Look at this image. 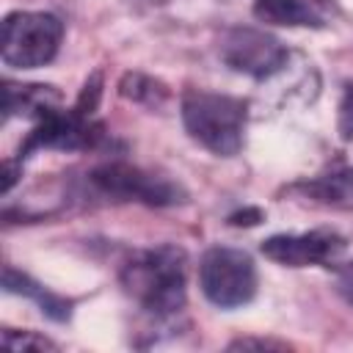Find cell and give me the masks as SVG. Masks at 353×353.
Wrapping results in <instances>:
<instances>
[{
  "mask_svg": "<svg viewBox=\"0 0 353 353\" xmlns=\"http://www.w3.org/2000/svg\"><path fill=\"white\" fill-rule=\"evenodd\" d=\"M185 273H188V254L179 245H154L135 251L121 265V287L124 292L152 317L168 320L185 309L188 290H185Z\"/></svg>",
  "mask_w": 353,
  "mask_h": 353,
  "instance_id": "6da1fadb",
  "label": "cell"
},
{
  "mask_svg": "<svg viewBox=\"0 0 353 353\" xmlns=\"http://www.w3.org/2000/svg\"><path fill=\"white\" fill-rule=\"evenodd\" d=\"M182 124L188 135L218 157H232L243 149L248 102L229 94L188 88L182 94Z\"/></svg>",
  "mask_w": 353,
  "mask_h": 353,
  "instance_id": "7a4b0ae2",
  "label": "cell"
},
{
  "mask_svg": "<svg viewBox=\"0 0 353 353\" xmlns=\"http://www.w3.org/2000/svg\"><path fill=\"white\" fill-rule=\"evenodd\" d=\"M63 41V22L47 11H11L3 19V63L11 69H39L50 63Z\"/></svg>",
  "mask_w": 353,
  "mask_h": 353,
  "instance_id": "3957f363",
  "label": "cell"
},
{
  "mask_svg": "<svg viewBox=\"0 0 353 353\" xmlns=\"http://www.w3.org/2000/svg\"><path fill=\"white\" fill-rule=\"evenodd\" d=\"M33 119H36V124L17 152L19 165L39 149L77 152V149H97L105 141V127L91 113L80 110L77 105H72V108L47 105Z\"/></svg>",
  "mask_w": 353,
  "mask_h": 353,
  "instance_id": "277c9868",
  "label": "cell"
},
{
  "mask_svg": "<svg viewBox=\"0 0 353 353\" xmlns=\"http://www.w3.org/2000/svg\"><path fill=\"white\" fill-rule=\"evenodd\" d=\"M199 284L210 303L237 309L256 295V265L243 248L212 245L199 262Z\"/></svg>",
  "mask_w": 353,
  "mask_h": 353,
  "instance_id": "5b68a950",
  "label": "cell"
},
{
  "mask_svg": "<svg viewBox=\"0 0 353 353\" xmlns=\"http://www.w3.org/2000/svg\"><path fill=\"white\" fill-rule=\"evenodd\" d=\"M88 182L94 185V190H99L102 196H108L113 201H141L146 207H174L188 199V193L179 182H174L163 174L121 163V160H110V163L91 168Z\"/></svg>",
  "mask_w": 353,
  "mask_h": 353,
  "instance_id": "8992f818",
  "label": "cell"
},
{
  "mask_svg": "<svg viewBox=\"0 0 353 353\" xmlns=\"http://www.w3.org/2000/svg\"><path fill=\"white\" fill-rule=\"evenodd\" d=\"M218 55L229 69L254 80H268L279 74L290 61V50L276 36L256 28H229L221 36Z\"/></svg>",
  "mask_w": 353,
  "mask_h": 353,
  "instance_id": "52a82bcc",
  "label": "cell"
},
{
  "mask_svg": "<svg viewBox=\"0 0 353 353\" xmlns=\"http://www.w3.org/2000/svg\"><path fill=\"white\" fill-rule=\"evenodd\" d=\"M262 254L284 268L331 265L347 248V240L334 229H312L301 234H273L262 240Z\"/></svg>",
  "mask_w": 353,
  "mask_h": 353,
  "instance_id": "ba28073f",
  "label": "cell"
},
{
  "mask_svg": "<svg viewBox=\"0 0 353 353\" xmlns=\"http://www.w3.org/2000/svg\"><path fill=\"white\" fill-rule=\"evenodd\" d=\"M290 193L334 210H353V165L339 168L334 174H323L317 179H306L290 188Z\"/></svg>",
  "mask_w": 353,
  "mask_h": 353,
  "instance_id": "9c48e42d",
  "label": "cell"
},
{
  "mask_svg": "<svg viewBox=\"0 0 353 353\" xmlns=\"http://www.w3.org/2000/svg\"><path fill=\"white\" fill-rule=\"evenodd\" d=\"M3 290L11 295H25L30 301H36V306L41 309V314H47L55 323H66L72 317V301L61 298L55 292H50L47 287H41L39 281H33L28 273L17 270L14 265L3 268Z\"/></svg>",
  "mask_w": 353,
  "mask_h": 353,
  "instance_id": "30bf717a",
  "label": "cell"
},
{
  "mask_svg": "<svg viewBox=\"0 0 353 353\" xmlns=\"http://www.w3.org/2000/svg\"><path fill=\"white\" fill-rule=\"evenodd\" d=\"M254 17L265 25L284 28H323V17L303 0H256Z\"/></svg>",
  "mask_w": 353,
  "mask_h": 353,
  "instance_id": "8fae6325",
  "label": "cell"
},
{
  "mask_svg": "<svg viewBox=\"0 0 353 353\" xmlns=\"http://www.w3.org/2000/svg\"><path fill=\"white\" fill-rule=\"evenodd\" d=\"M3 94H6V119H11V116H30L33 119L41 108L61 102V91L55 85H41V83L17 85V83L6 80Z\"/></svg>",
  "mask_w": 353,
  "mask_h": 353,
  "instance_id": "7c38bea8",
  "label": "cell"
},
{
  "mask_svg": "<svg viewBox=\"0 0 353 353\" xmlns=\"http://www.w3.org/2000/svg\"><path fill=\"white\" fill-rule=\"evenodd\" d=\"M119 94L130 102H138V105H146V108H160L171 91L163 80L152 77V74H143V72H127L121 74L119 80Z\"/></svg>",
  "mask_w": 353,
  "mask_h": 353,
  "instance_id": "4fadbf2b",
  "label": "cell"
},
{
  "mask_svg": "<svg viewBox=\"0 0 353 353\" xmlns=\"http://www.w3.org/2000/svg\"><path fill=\"white\" fill-rule=\"evenodd\" d=\"M3 345L11 350H58V345L50 336H41L36 331H14V328L3 331Z\"/></svg>",
  "mask_w": 353,
  "mask_h": 353,
  "instance_id": "5bb4252c",
  "label": "cell"
},
{
  "mask_svg": "<svg viewBox=\"0 0 353 353\" xmlns=\"http://www.w3.org/2000/svg\"><path fill=\"white\" fill-rule=\"evenodd\" d=\"M336 130L342 141H353V80L342 85V99H339V113H336Z\"/></svg>",
  "mask_w": 353,
  "mask_h": 353,
  "instance_id": "9a60e30c",
  "label": "cell"
},
{
  "mask_svg": "<svg viewBox=\"0 0 353 353\" xmlns=\"http://www.w3.org/2000/svg\"><path fill=\"white\" fill-rule=\"evenodd\" d=\"M248 347H259V350H287V342H276V339H254V336H240L234 342H229V350H248Z\"/></svg>",
  "mask_w": 353,
  "mask_h": 353,
  "instance_id": "2e32d148",
  "label": "cell"
},
{
  "mask_svg": "<svg viewBox=\"0 0 353 353\" xmlns=\"http://www.w3.org/2000/svg\"><path fill=\"white\" fill-rule=\"evenodd\" d=\"M336 292L342 295L345 303L353 306V259L339 268V273H336Z\"/></svg>",
  "mask_w": 353,
  "mask_h": 353,
  "instance_id": "e0dca14e",
  "label": "cell"
},
{
  "mask_svg": "<svg viewBox=\"0 0 353 353\" xmlns=\"http://www.w3.org/2000/svg\"><path fill=\"white\" fill-rule=\"evenodd\" d=\"M259 221H262V210H256V207H248V210H240V212L229 215L232 226H254Z\"/></svg>",
  "mask_w": 353,
  "mask_h": 353,
  "instance_id": "ac0fdd59",
  "label": "cell"
},
{
  "mask_svg": "<svg viewBox=\"0 0 353 353\" xmlns=\"http://www.w3.org/2000/svg\"><path fill=\"white\" fill-rule=\"evenodd\" d=\"M138 3H146V6H163V3H168V0H138Z\"/></svg>",
  "mask_w": 353,
  "mask_h": 353,
  "instance_id": "d6986e66",
  "label": "cell"
}]
</instances>
